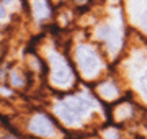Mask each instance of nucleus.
Wrapping results in <instances>:
<instances>
[{"instance_id":"1","label":"nucleus","mask_w":147,"mask_h":139,"mask_svg":"<svg viewBox=\"0 0 147 139\" xmlns=\"http://www.w3.org/2000/svg\"><path fill=\"white\" fill-rule=\"evenodd\" d=\"M75 57H77V64L85 77H95L96 72L100 70V57L88 46H79Z\"/></svg>"},{"instance_id":"6","label":"nucleus","mask_w":147,"mask_h":139,"mask_svg":"<svg viewBox=\"0 0 147 139\" xmlns=\"http://www.w3.org/2000/svg\"><path fill=\"white\" fill-rule=\"evenodd\" d=\"M33 2V13L38 20H44L49 16V5L46 0H31Z\"/></svg>"},{"instance_id":"11","label":"nucleus","mask_w":147,"mask_h":139,"mask_svg":"<svg viewBox=\"0 0 147 139\" xmlns=\"http://www.w3.org/2000/svg\"><path fill=\"white\" fill-rule=\"evenodd\" d=\"M3 2H5V3H11V2H13V0H3Z\"/></svg>"},{"instance_id":"4","label":"nucleus","mask_w":147,"mask_h":139,"mask_svg":"<svg viewBox=\"0 0 147 139\" xmlns=\"http://www.w3.org/2000/svg\"><path fill=\"white\" fill-rule=\"evenodd\" d=\"M30 129L34 134L42 136V138H53V136H56V126H54V123L51 121V118L42 115V113L33 116L31 123H30Z\"/></svg>"},{"instance_id":"3","label":"nucleus","mask_w":147,"mask_h":139,"mask_svg":"<svg viewBox=\"0 0 147 139\" xmlns=\"http://www.w3.org/2000/svg\"><path fill=\"white\" fill-rule=\"evenodd\" d=\"M62 103L75 115V116L79 118V119H82L85 115H88V113L93 110V100H90L88 96H85V95L69 96V98H65Z\"/></svg>"},{"instance_id":"10","label":"nucleus","mask_w":147,"mask_h":139,"mask_svg":"<svg viewBox=\"0 0 147 139\" xmlns=\"http://www.w3.org/2000/svg\"><path fill=\"white\" fill-rule=\"evenodd\" d=\"M5 16H7V10L3 7V3H0V18H5Z\"/></svg>"},{"instance_id":"12","label":"nucleus","mask_w":147,"mask_h":139,"mask_svg":"<svg viewBox=\"0 0 147 139\" xmlns=\"http://www.w3.org/2000/svg\"><path fill=\"white\" fill-rule=\"evenodd\" d=\"M111 2H118V0H111Z\"/></svg>"},{"instance_id":"9","label":"nucleus","mask_w":147,"mask_h":139,"mask_svg":"<svg viewBox=\"0 0 147 139\" xmlns=\"http://www.w3.org/2000/svg\"><path fill=\"white\" fill-rule=\"evenodd\" d=\"M141 25H142V28H144L146 33H147V8L144 10V13H142V16H141Z\"/></svg>"},{"instance_id":"2","label":"nucleus","mask_w":147,"mask_h":139,"mask_svg":"<svg viewBox=\"0 0 147 139\" xmlns=\"http://www.w3.org/2000/svg\"><path fill=\"white\" fill-rule=\"evenodd\" d=\"M49 62H51V79L56 85L67 87L72 82V70L69 64L64 61L59 54H51L49 56Z\"/></svg>"},{"instance_id":"7","label":"nucleus","mask_w":147,"mask_h":139,"mask_svg":"<svg viewBox=\"0 0 147 139\" xmlns=\"http://www.w3.org/2000/svg\"><path fill=\"white\" fill-rule=\"evenodd\" d=\"M98 92H100V95L103 96L105 100H113V98L118 96V88H116V85L115 84H111V82L101 84L100 88H98Z\"/></svg>"},{"instance_id":"5","label":"nucleus","mask_w":147,"mask_h":139,"mask_svg":"<svg viewBox=\"0 0 147 139\" xmlns=\"http://www.w3.org/2000/svg\"><path fill=\"white\" fill-rule=\"evenodd\" d=\"M96 38L98 39H105L106 43H108V46L113 48L115 51L119 48V41H121L119 34L116 31V28H113L111 25H103V26L98 28L96 30Z\"/></svg>"},{"instance_id":"8","label":"nucleus","mask_w":147,"mask_h":139,"mask_svg":"<svg viewBox=\"0 0 147 139\" xmlns=\"http://www.w3.org/2000/svg\"><path fill=\"white\" fill-rule=\"evenodd\" d=\"M139 87H141V92L144 93V96H146V100H147V70L141 75V79H139Z\"/></svg>"}]
</instances>
